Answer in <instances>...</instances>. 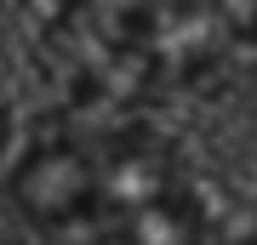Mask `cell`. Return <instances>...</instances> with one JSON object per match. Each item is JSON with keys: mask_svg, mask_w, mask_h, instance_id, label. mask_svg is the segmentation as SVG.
<instances>
[{"mask_svg": "<svg viewBox=\"0 0 257 245\" xmlns=\"http://www.w3.org/2000/svg\"><path fill=\"white\" fill-rule=\"evenodd\" d=\"M103 245H206V211L189 182L172 177L103 217Z\"/></svg>", "mask_w": 257, "mask_h": 245, "instance_id": "6da1fadb", "label": "cell"}, {"mask_svg": "<svg viewBox=\"0 0 257 245\" xmlns=\"http://www.w3.org/2000/svg\"><path fill=\"white\" fill-rule=\"evenodd\" d=\"M211 18H217L223 40L257 46V0H211Z\"/></svg>", "mask_w": 257, "mask_h": 245, "instance_id": "7a4b0ae2", "label": "cell"}, {"mask_svg": "<svg viewBox=\"0 0 257 245\" xmlns=\"http://www.w3.org/2000/svg\"><path fill=\"white\" fill-rule=\"evenodd\" d=\"M217 245H257V217L240 228V234H229V239H217Z\"/></svg>", "mask_w": 257, "mask_h": 245, "instance_id": "3957f363", "label": "cell"}]
</instances>
